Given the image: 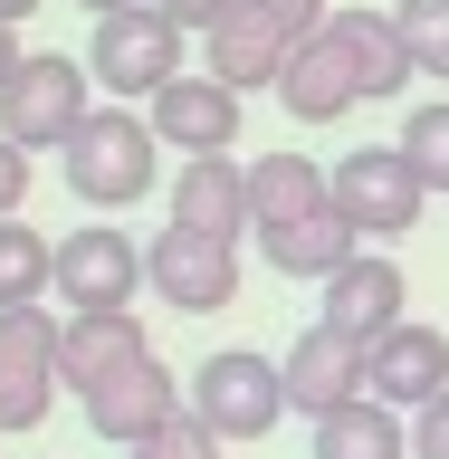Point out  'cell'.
<instances>
[{
    "mask_svg": "<svg viewBox=\"0 0 449 459\" xmlns=\"http://www.w3.org/2000/svg\"><path fill=\"white\" fill-rule=\"evenodd\" d=\"M153 125H143L134 106H96L67 134V192L86 201V211H134L143 192H153Z\"/></svg>",
    "mask_w": 449,
    "mask_h": 459,
    "instance_id": "obj_1",
    "label": "cell"
},
{
    "mask_svg": "<svg viewBox=\"0 0 449 459\" xmlns=\"http://www.w3.org/2000/svg\"><path fill=\"white\" fill-rule=\"evenodd\" d=\"M182 411H192L211 440H268L287 421V373L249 344H229V354H201V373L182 383Z\"/></svg>",
    "mask_w": 449,
    "mask_h": 459,
    "instance_id": "obj_2",
    "label": "cell"
},
{
    "mask_svg": "<svg viewBox=\"0 0 449 459\" xmlns=\"http://www.w3.org/2000/svg\"><path fill=\"white\" fill-rule=\"evenodd\" d=\"M86 57H57V48H39V57H20V77L0 86V134L20 143V153H67V134H77L86 115Z\"/></svg>",
    "mask_w": 449,
    "mask_h": 459,
    "instance_id": "obj_3",
    "label": "cell"
},
{
    "mask_svg": "<svg viewBox=\"0 0 449 459\" xmlns=\"http://www.w3.org/2000/svg\"><path fill=\"white\" fill-rule=\"evenodd\" d=\"M86 77L106 86V96H125V106H153L172 77H182V29L143 0V10H115V20H96V48H86Z\"/></svg>",
    "mask_w": 449,
    "mask_h": 459,
    "instance_id": "obj_4",
    "label": "cell"
},
{
    "mask_svg": "<svg viewBox=\"0 0 449 459\" xmlns=\"http://www.w3.org/2000/svg\"><path fill=\"white\" fill-rule=\"evenodd\" d=\"M335 211L354 221V239H402V230H421V172L402 163V143H364V153H344L335 163Z\"/></svg>",
    "mask_w": 449,
    "mask_h": 459,
    "instance_id": "obj_5",
    "label": "cell"
},
{
    "mask_svg": "<svg viewBox=\"0 0 449 459\" xmlns=\"http://www.w3.org/2000/svg\"><path fill=\"white\" fill-rule=\"evenodd\" d=\"M57 402V316L0 307V430H39Z\"/></svg>",
    "mask_w": 449,
    "mask_h": 459,
    "instance_id": "obj_6",
    "label": "cell"
},
{
    "mask_svg": "<svg viewBox=\"0 0 449 459\" xmlns=\"http://www.w3.org/2000/svg\"><path fill=\"white\" fill-rule=\"evenodd\" d=\"M143 287L163 297L172 316H220L239 297V249L229 239H201V230H163L143 249Z\"/></svg>",
    "mask_w": 449,
    "mask_h": 459,
    "instance_id": "obj_7",
    "label": "cell"
},
{
    "mask_svg": "<svg viewBox=\"0 0 449 459\" xmlns=\"http://www.w3.org/2000/svg\"><path fill=\"white\" fill-rule=\"evenodd\" d=\"M364 393L383 402V411H430V402L449 393V335L402 316L383 344H364Z\"/></svg>",
    "mask_w": 449,
    "mask_h": 459,
    "instance_id": "obj_8",
    "label": "cell"
},
{
    "mask_svg": "<svg viewBox=\"0 0 449 459\" xmlns=\"http://www.w3.org/2000/svg\"><path fill=\"white\" fill-rule=\"evenodd\" d=\"M143 125H153V143L182 153V163L229 153V143H239V86H220V77H172L163 96L143 106Z\"/></svg>",
    "mask_w": 449,
    "mask_h": 459,
    "instance_id": "obj_9",
    "label": "cell"
},
{
    "mask_svg": "<svg viewBox=\"0 0 449 459\" xmlns=\"http://www.w3.org/2000/svg\"><path fill=\"white\" fill-rule=\"evenodd\" d=\"M134 287H143L134 230H67V239H57V297H67V316L134 307Z\"/></svg>",
    "mask_w": 449,
    "mask_h": 459,
    "instance_id": "obj_10",
    "label": "cell"
},
{
    "mask_svg": "<svg viewBox=\"0 0 449 459\" xmlns=\"http://www.w3.org/2000/svg\"><path fill=\"white\" fill-rule=\"evenodd\" d=\"M287 57H297V29L287 20H268L258 0H229V20L201 39V77H220V86H278L287 77Z\"/></svg>",
    "mask_w": 449,
    "mask_h": 459,
    "instance_id": "obj_11",
    "label": "cell"
},
{
    "mask_svg": "<svg viewBox=\"0 0 449 459\" xmlns=\"http://www.w3.org/2000/svg\"><path fill=\"white\" fill-rule=\"evenodd\" d=\"M134 354H153L134 307H86V316H67V325H57V383H67L77 402H86V393H106V383L134 364Z\"/></svg>",
    "mask_w": 449,
    "mask_h": 459,
    "instance_id": "obj_12",
    "label": "cell"
},
{
    "mask_svg": "<svg viewBox=\"0 0 449 459\" xmlns=\"http://www.w3.org/2000/svg\"><path fill=\"white\" fill-rule=\"evenodd\" d=\"M278 373H287V411H307V421L364 402V344L335 335V325H307V335L278 354Z\"/></svg>",
    "mask_w": 449,
    "mask_h": 459,
    "instance_id": "obj_13",
    "label": "cell"
},
{
    "mask_svg": "<svg viewBox=\"0 0 449 459\" xmlns=\"http://www.w3.org/2000/svg\"><path fill=\"white\" fill-rule=\"evenodd\" d=\"M402 307H411L402 258L364 249L354 268H335V278H325V316H315V325H335V335H354V344H383V335L402 325Z\"/></svg>",
    "mask_w": 449,
    "mask_h": 459,
    "instance_id": "obj_14",
    "label": "cell"
},
{
    "mask_svg": "<svg viewBox=\"0 0 449 459\" xmlns=\"http://www.w3.org/2000/svg\"><path fill=\"white\" fill-rule=\"evenodd\" d=\"M172 411H182V393H172V364H163V354H134L106 393H86V421H96V440H115V450L153 440Z\"/></svg>",
    "mask_w": 449,
    "mask_h": 459,
    "instance_id": "obj_15",
    "label": "cell"
},
{
    "mask_svg": "<svg viewBox=\"0 0 449 459\" xmlns=\"http://www.w3.org/2000/svg\"><path fill=\"white\" fill-rule=\"evenodd\" d=\"M172 230H201V239L239 249V230H249V163H229V153L182 163L172 172Z\"/></svg>",
    "mask_w": 449,
    "mask_h": 459,
    "instance_id": "obj_16",
    "label": "cell"
},
{
    "mask_svg": "<svg viewBox=\"0 0 449 459\" xmlns=\"http://www.w3.org/2000/svg\"><path fill=\"white\" fill-rule=\"evenodd\" d=\"M278 106L297 115V125H344V115L364 106V96H354V67H344V48L325 29L297 39V57H287V77H278Z\"/></svg>",
    "mask_w": 449,
    "mask_h": 459,
    "instance_id": "obj_17",
    "label": "cell"
},
{
    "mask_svg": "<svg viewBox=\"0 0 449 459\" xmlns=\"http://www.w3.org/2000/svg\"><path fill=\"white\" fill-rule=\"evenodd\" d=\"M325 182H335V172L315 163V153H258V163H249V230H287V221L335 211Z\"/></svg>",
    "mask_w": 449,
    "mask_h": 459,
    "instance_id": "obj_18",
    "label": "cell"
},
{
    "mask_svg": "<svg viewBox=\"0 0 449 459\" xmlns=\"http://www.w3.org/2000/svg\"><path fill=\"white\" fill-rule=\"evenodd\" d=\"M258 258H268L278 278H307V287H325L335 268H354V258H364V239H354V221H344V211H315V221L258 230Z\"/></svg>",
    "mask_w": 449,
    "mask_h": 459,
    "instance_id": "obj_19",
    "label": "cell"
},
{
    "mask_svg": "<svg viewBox=\"0 0 449 459\" xmlns=\"http://www.w3.org/2000/svg\"><path fill=\"white\" fill-rule=\"evenodd\" d=\"M325 39H335L344 67H354V96H402V77H411V48H402L393 10H325Z\"/></svg>",
    "mask_w": 449,
    "mask_h": 459,
    "instance_id": "obj_20",
    "label": "cell"
},
{
    "mask_svg": "<svg viewBox=\"0 0 449 459\" xmlns=\"http://www.w3.org/2000/svg\"><path fill=\"white\" fill-rule=\"evenodd\" d=\"M402 450H411V440H402V411H383L373 393L315 421V459H402Z\"/></svg>",
    "mask_w": 449,
    "mask_h": 459,
    "instance_id": "obj_21",
    "label": "cell"
},
{
    "mask_svg": "<svg viewBox=\"0 0 449 459\" xmlns=\"http://www.w3.org/2000/svg\"><path fill=\"white\" fill-rule=\"evenodd\" d=\"M57 287V239H39L29 221H0V307H39Z\"/></svg>",
    "mask_w": 449,
    "mask_h": 459,
    "instance_id": "obj_22",
    "label": "cell"
},
{
    "mask_svg": "<svg viewBox=\"0 0 449 459\" xmlns=\"http://www.w3.org/2000/svg\"><path fill=\"white\" fill-rule=\"evenodd\" d=\"M402 163L421 172V192H449V96L402 115Z\"/></svg>",
    "mask_w": 449,
    "mask_h": 459,
    "instance_id": "obj_23",
    "label": "cell"
},
{
    "mask_svg": "<svg viewBox=\"0 0 449 459\" xmlns=\"http://www.w3.org/2000/svg\"><path fill=\"white\" fill-rule=\"evenodd\" d=\"M393 29L411 48V77H449V0H402Z\"/></svg>",
    "mask_w": 449,
    "mask_h": 459,
    "instance_id": "obj_24",
    "label": "cell"
},
{
    "mask_svg": "<svg viewBox=\"0 0 449 459\" xmlns=\"http://www.w3.org/2000/svg\"><path fill=\"white\" fill-rule=\"evenodd\" d=\"M125 459H220V440H211V430H201L192 411H172V421L153 430V440H134Z\"/></svg>",
    "mask_w": 449,
    "mask_h": 459,
    "instance_id": "obj_25",
    "label": "cell"
},
{
    "mask_svg": "<svg viewBox=\"0 0 449 459\" xmlns=\"http://www.w3.org/2000/svg\"><path fill=\"white\" fill-rule=\"evenodd\" d=\"M411 459H449V393L430 411H411Z\"/></svg>",
    "mask_w": 449,
    "mask_h": 459,
    "instance_id": "obj_26",
    "label": "cell"
},
{
    "mask_svg": "<svg viewBox=\"0 0 449 459\" xmlns=\"http://www.w3.org/2000/svg\"><path fill=\"white\" fill-rule=\"evenodd\" d=\"M20 201H29V153L0 134V221H20Z\"/></svg>",
    "mask_w": 449,
    "mask_h": 459,
    "instance_id": "obj_27",
    "label": "cell"
},
{
    "mask_svg": "<svg viewBox=\"0 0 449 459\" xmlns=\"http://www.w3.org/2000/svg\"><path fill=\"white\" fill-rule=\"evenodd\" d=\"M153 10H163L172 29H201V39H211V29L229 20V0H153Z\"/></svg>",
    "mask_w": 449,
    "mask_h": 459,
    "instance_id": "obj_28",
    "label": "cell"
},
{
    "mask_svg": "<svg viewBox=\"0 0 449 459\" xmlns=\"http://www.w3.org/2000/svg\"><path fill=\"white\" fill-rule=\"evenodd\" d=\"M258 10H268V20H287L297 39H315V29H325V0H258Z\"/></svg>",
    "mask_w": 449,
    "mask_h": 459,
    "instance_id": "obj_29",
    "label": "cell"
},
{
    "mask_svg": "<svg viewBox=\"0 0 449 459\" xmlns=\"http://www.w3.org/2000/svg\"><path fill=\"white\" fill-rule=\"evenodd\" d=\"M20 77V39H10V29H0V86Z\"/></svg>",
    "mask_w": 449,
    "mask_h": 459,
    "instance_id": "obj_30",
    "label": "cell"
},
{
    "mask_svg": "<svg viewBox=\"0 0 449 459\" xmlns=\"http://www.w3.org/2000/svg\"><path fill=\"white\" fill-rule=\"evenodd\" d=\"M29 10H48V0H0V29H20Z\"/></svg>",
    "mask_w": 449,
    "mask_h": 459,
    "instance_id": "obj_31",
    "label": "cell"
},
{
    "mask_svg": "<svg viewBox=\"0 0 449 459\" xmlns=\"http://www.w3.org/2000/svg\"><path fill=\"white\" fill-rule=\"evenodd\" d=\"M115 10H143V0H86V20H115Z\"/></svg>",
    "mask_w": 449,
    "mask_h": 459,
    "instance_id": "obj_32",
    "label": "cell"
}]
</instances>
